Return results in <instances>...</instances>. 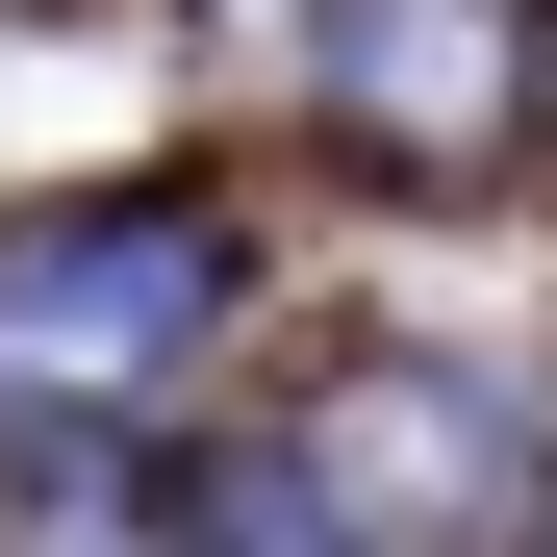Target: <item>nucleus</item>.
<instances>
[{
    "mask_svg": "<svg viewBox=\"0 0 557 557\" xmlns=\"http://www.w3.org/2000/svg\"><path fill=\"white\" fill-rule=\"evenodd\" d=\"M203 305H228V228L203 203H26L0 228V406H127V381H177L203 355Z\"/></svg>",
    "mask_w": 557,
    "mask_h": 557,
    "instance_id": "1",
    "label": "nucleus"
},
{
    "mask_svg": "<svg viewBox=\"0 0 557 557\" xmlns=\"http://www.w3.org/2000/svg\"><path fill=\"white\" fill-rule=\"evenodd\" d=\"M330 102L381 152H507V0H330Z\"/></svg>",
    "mask_w": 557,
    "mask_h": 557,
    "instance_id": "2",
    "label": "nucleus"
}]
</instances>
